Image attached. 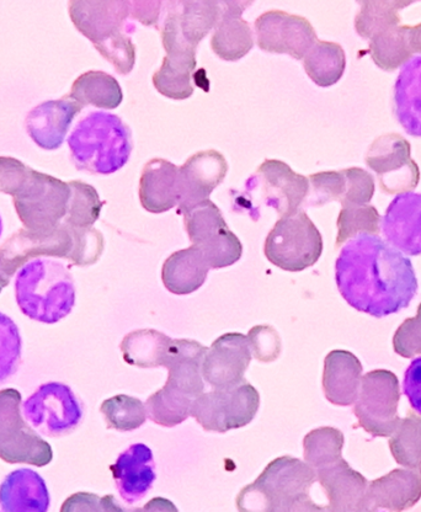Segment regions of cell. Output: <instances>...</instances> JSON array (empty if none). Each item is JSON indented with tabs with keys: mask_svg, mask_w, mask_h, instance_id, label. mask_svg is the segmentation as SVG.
<instances>
[{
	"mask_svg": "<svg viewBox=\"0 0 421 512\" xmlns=\"http://www.w3.org/2000/svg\"><path fill=\"white\" fill-rule=\"evenodd\" d=\"M337 285L351 307L375 318L401 312L418 292L410 261L380 245L346 248L337 261Z\"/></svg>",
	"mask_w": 421,
	"mask_h": 512,
	"instance_id": "6da1fadb",
	"label": "cell"
},
{
	"mask_svg": "<svg viewBox=\"0 0 421 512\" xmlns=\"http://www.w3.org/2000/svg\"><path fill=\"white\" fill-rule=\"evenodd\" d=\"M103 252V234L93 227L77 228L62 222L44 232L24 228L0 248V275L10 282L21 266L42 256H55L67 259L73 265L89 266L97 263Z\"/></svg>",
	"mask_w": 421,
	"mask_h": 512,
	"instance_id": "7a4b0ae2",
	"label": "cell"
},
{
	"mask_svg": "<svg viewBox=\"0 0 421 512\" xmlns=\"http://www.w3.org/2000/svg\"><path fill=\"white\" fill-rule=\"evenodd\" d=\"M15 300L24 316L42 324H56L76 306L71 271L53 258H36L17 271Z\"/></svg>",
	"mask_w": 421,
	"mask_h": 512,
	"instance_id": "3957f363",
	"label": "cell"
},
{
	"mask_svg": "<svg viewBox=\"0 0 421 512\" xmlns=\"http://www.w3.org/2000/svg\"><path fill=\"white\" fill-rule=\"evenodd\" d=\"M68 146L77 169L111 174L124 167L130 157V131L119 117L93 112L74 128Z\"/></svg>",
	"mask_w": 421,
	"mask_h": 512,
	"instance_id": "277c9868",
	"label": "cell"
},
{
	"mask_svg": "<svg viewBox=\"0 0 421 512\" xmlns=\"http://www.w3.org/2000/svg\"><path fill=\"white\" fill-rule=\"evenodd\" d=\"M317 482L316 471L305 461L284 456L265 467L254 483L237 496L239 512H276L295 496L307 493Z\"/></svg>",
	"mask_w": 421,
	"mask_h": 512,
	"instance_id": "5b68a950",
	"label": "cell"
},
{
	"mask_svg": "<svg viewBox=\"0 0 421 512\" xmlns=\"http://www.w3.org/2000/svg\"><path fill=\"white\" fill-rule=\"evenodd\" d=\"M264 253L277 268L300 272L311 268L321 258L322 234L307 213L298 210L276 222L265 240Z\"/></svg>",
	"mask_w": 421,
	"mask_h": 512,
	"instance_id": "8992f818",
	"label": "cell"
},
{
	"mask_svg": "<svg viewBox=\"0 0 421 512\" xmlns=\"http://www.w3.org/2000/svg\"><path fill=\"white\" fill-rule=\"evenodd\" d=\"M71 188L51 175L30 173L13 196L15 210L25 229L33 232L50 231L67 216Z\"/></svg>",
	"mask_w": 421,
	"mask_h": 512,
	"instance_id": "52a82bcc",
	"label": "cell"
},
{
	"mask_svg": "<svg viewBox=\"0 0 421 512\" xmlns=\"http://www.w3.org/2000/svg\"><path fill=\"white\" fill-rule=\"evenodd\" d=\"M20 404L17 389L0 391V460L45 467L52 462V447L26 423Z\"/></svg>",
	"mask_w": 421,
	"mask_h": 512,
	"instance_id": "ba28073f",
	"label": "cell"
},
{
	"mask_svg": "<svg viewBox=\"0 0 421 512\" xmlns=\"http://www.w3.org/2000/svg\"><path fill=\"white\" fill-rule=\"evenodd\" d=\"M23 416L37 434L55 439L78 428L83 419V407L67 384L47 382L25 400Z\"/></svg>",
	"mask_w": 421,
	"mask_h": 512,
	"instance_id": "9c48e42d",
	"label": "cell"
},
{
	"mask_svg": "<svg viewBox=\"0 0 421 512\" xmlns=\"http://www.w3.org/2000/svg\"><path fill=\"white\" fill-rule=\"evenodd\" d=\"M260 396L248 382L229 389H213L194 399L190 415L206 431L225 434L249 425L258 414Z\"/></svg>",
	"mask_w": 421,
	"mask_h": 512,
	"instance_id": "30bf717a",
	"label": "cell"
},
{
	"mask_svg": "<svg viewBox=\"0 0 421 512\" xmlns=\"http://www.w3.org/2000/svg\"><path fill=\"white\" fill-rule=\"evenodd\" d=\"M401 388L398 377L388 370L362 376L354 414L362 429L373 437H391L401 423L398 415Z\"/></svg>",
	"mask_w": 421,
	"mask_h": 512,
	"instance_id": "8fae6325",
	"label": "cell"
},
{
	"mask_svg": "<svg viewBox=\"0 0 421 512\" xmlns=\"http://www.w3.org/2000/svg\"><path fill=\"white\" fill-rule=\"evenodd\" d=\"M255 37L260 50L285 53L295 60H303L318 41L307 19L280 10H270L255 20Z\"/></svg>",
	"mask_w": 421,
	"mask_h": 512,
	"instance_id": "7c38bea8",
	"label": "cell"
},
{
	"mask_svg": "<svg viewBox=\"0 0 421 512\" xmlns=\"http://www.w3.org/2000/svg\"><path fill=\"white\" fill-rule=\"evenodd\" d=\"M366 163L380 176L387 194L413 190L419 183L418 165L412 159L408 141L396 133L377 138L366 154Z\"/></svg>",
	"mask_w": 421,
	"mask_h": 512,
	"instance_id": "4fadbf2b",
	"label": "cell"
},
{
	"mask_svg": "<svg viewBox=\"0 0 421 512\" xmlns=\"http://www.w3.org/2000/svg\"><path fill=\"white\" fill-rule=\"evenodd\" d=\"M252 361L247 336L228 333L220 336L207 350L202 362V377L215 389H229L245 382Z\"/></svg>",
	"mask_w": 421,
	"mask_h": 512,
	"instance_id": "5bb4252c",
	"label": "cell"
},
{
	"mask_svg": "<svg viewBox=\"0 0 421 512\" xmlns=\"http://www.w3.org/2000/svg\"><path fill=\"white\" fill-rule=\"evenodd\" d=\"M228 163L220 152H199L186 160L179 168V215H185L191 208L210 200L213 190L225 180Z\"/></svg>",
	"mask_w": 421,
	"mask_h": 512,
	"instance_id": "9a60e30c",
	"label": "cell"
},
{
	"mask_svg": "<svg viewBox=\"0 0 421 512\" xmlns=\"http://www.w3.org/2000/svg\"><path fill=\"white\" fill-rule=\"evenodd\" d=\"M253 178L261 186L265 204L274 207L281 216L297 212L307 199L308 178L293 172L280 160H265Z\"/></svg>",
	"mask_w": 421,
	"mask_h": 512,
	"instance_id": "2e32d148",
	"label": "cell"
},
{
	"mask_svg": "<svg viewBox=\"0 0 421 512\" xmlns=\"http://www.w3.org/2000/svg\"><path fill=\"white\" fill-rule=\"evenodd\" d=\"M421 499V468L393 469L367 485L364 512H404Z\"/></svg>",
	"mask_w": 421,
	"mask_h": 512,
	"instance_id": "e0dca14e",
	"label": "cell"
},
{
	"mask_svg": "<svg viewBox=\"0 0 421 512\" xmlns=\"http://www.w3.org/2000/svg\"><path fill=\"white\" fill-rule=\"evenodd\" d=\"M72 23L94 46L124 30L130 16V2H69Z\"/></svg>",
	"mask_w": 421,
	"mask_h": 512,
	"instance_id": "ac0fdd59",
	"label": "cell"
},
{
	"mask_svg": "<svg viewBox=\"0 0 421 512\" xmlns=\"http://www.w3.org/2000/svg\"><path fill=\"white\" fill-rule=\"evenodd\" d=\"M81 110L82 106L71 98L46 101L26 116V132L40 148L55 151L65 142L69 127Z\"/></svg>",
	"mask_w": 421,
	"mask_h": 512,
	"instance_id": "d6986e66",
	"label": "cell"
},
{
	"mask_svg": "<svg viewBox=\"0 0 421 512\" xmlns=\"http://www.w3.org/2000/svg\"><path fill=\"white\" fill-rule=\"evenodd\" d=\"M207 350L209 348L195 340H172L162 366L168 370V381L165 384L191 399L201 396L205 389L202 362Z\"/></svg>",
	"mask_w": 421,
	"mask_h": 512,
	"instance_id": "ffe728a7",
	"label": "cell"
},
{
	"mask_svg": "<svg viewBox=\"0 0 421 512\" xmlns=\"http://www.w3.org/2000/svg\"><path fill=\"white\" fill-rule=\"evenodd\" d=\"M328 504L337 512H364L367 480L340 458L316 472Z\"/></svg>",
	"mask_w": 421,
	"mask_h": 512,
	"instance_id": "44dd1931",
	"label": "cell"
},
{
	"mask_svg": "<svg viewBox=\"0 0 421 512\" xmlns=\"http://www.w3.org/2000/svg\"><path fill=\"white\" fill-rule=\"evenodd\" d=\"M253 2H221V18L213 32L211 47L223 61L236 62L247 56L254 46L250 25L242 18Z\"/></svg>",
	"mask_w": 421,
	"mask_h": 512,
	"instance_id": "7402d4cb",
	"label": "cell"
},
{
	"mask_svg": "<svg viewBox=\"0 0 421 512\" xmlns=\"http://www.w3.org/2000/svg\"><path fill=\"white\" fill-rule=\"evenodd\" d=\"M110 469L122 499L129 504L146 496L157 478L152 450L143 444L127 448Z\"/></svg>",
	"mask_w": 421,
	"mask_h": 512,
	"instance_id": "603a6c76",
	"label": "cell"
},
{
	"mask_svg": "<svg viewBox=\"0 0 421 512\" xmlns=\"http://www.w3.org/2000/svg\"><path fill=\"white\" fill-rule=\"evenodd\" d=\"M50 505L49 488L34 469H15L0 484V508L3 512H47Z\"/></svg>",
	"mask_w": 421,
	"mask_h": 512,
	"instance_id": "cb8c5ba5",
	"label": "cell"
},
{
	"mask_svg": "<svg viewBox=\"0 0 421 512\" xmlns=\"http://www.w3.org/2000/svg\"><path fill=\"white\" fill-rule=\"evenodd\" d=\"M362 365L353 352L330 351L324 360L323 391L325 398L339 407H350L359 396Z\"/></svg>",
	"mask_w": 421,
	"mask_h": 512,
	"instance_id": "d4e9b609",
	"label": "cell"
},
{
	"mask_svg": "<svg viewBox=\"0 0 421 512\" xmlns=\"http://www.w3.org/2000/svg\"><path fill=\"white\" fill-rule=\"evenodd\" d=\"M143 208L152 213L172 210L179 204V168L161 158L149 160L140 181Z\"/></svg>",
	"mask_w": 421,
	"mask_h": 512,
	"instance_id": "484cf974",
	"label": "cell"
},
{
	"mask_svg": "<svg viewBox=\"0 0 421 512\" xmlns=\"http://www.w3.org/2000/svg\"><path fill=\"white\" fill-rule=\"evenodd\" d=\"M210 266L199 248L190 247L169 256L163 265L162 280L174 295L196 292L205 284Z\"/></svg>",
	"mask_w": 421,
	"mask_h": 512,
	"instance_id": "4316f807",
	"label": "cell"
},
{
	"mask_svg": "<svg viewBox=\"0 0 421 512\" xmlns=\"http://www.w3.org/2000/svg\"><path fill=\"white\" fill-rule=\"evenodd\" d=\"M68 98L79 105H92L95 108L113 110L119 108L124 93L119 82L108 73L90 71L82 74L72 85Z\"/></svg>",
	"mask_w": 421,
	"mask_h": 512,
	"instance_id": "83f0119b",
	"label": "cell"
},
{
	"mask_svg": "<svg viewBox=\"0 0 421 512\" xmlns=\"http://www.w3.org/2000/svg\"><path fill=\"white\" fill-rule=\"evenodd\" d=\"M196 55H167L153 76L154 87L173 100H185L194 94L193 73Z\"/></svg>",
	"mask_w": 421,
	"mask_h": 512,
	"instance_id": "f1b7e54d",
	"label": "cell"
},
{
	"mask_svg": "<svg viewBox=\"0 0 421 512\" xmlns=\"http://www.w3.org/2000/svg\"><path fill=\"white\" fill-rule=\"evenodd\" d=\"M173 339L153 329L135 330L127 334L120 345L127 364L142 368L163 366Z\"/></svg>",
	"mask_w": 421,
	"mask_h": 512,
	"instance_id": "f546056e",
	"label": "cell"
},
{
	"mask_svg": "<svg viewBox=\"0 0 421 512\" xmlns=\"http://www.w3.org/2000/svg\"><path fill=\"white\" fill-rule=\"evenodd\" d=\"M303 66L308 77L318 87H332L345 72L346 57L343 47L334 42L318 40L303 58Z\"/></svg>",
	"mask_w": 421,
	"mask_h": 512,
	"instance_id": "4dcf8cb0",
	"label": "cell"
},
{
	"mask_svg": "<svg viewBox=\"0 0 421 512\" xmlns=\"http://www.w3.org/2000/svg\"><path fill=\"white\" fill-rule=\"evenodd\" d=\"M181 36L197 48L221 18V2H177Z\"/></svg>",
	"mask_w": 421,
	"mask_h": 512,
	"instance_id": "1f68e13d",
	"label": "cell"
},
{
	"mask_svg": "<svg viewBox=\"0 0 421 512\" xmlns=\"http://www.w3.org/2000/svg\"><path fill=\"white\" fill-rule=\"evenodd\" d=\"M409 26L381 32L370 40V53L373 62L385 71H394L414 55L409 41Z\"/></svg>",
	"mask_w": 421,
	"mask_h": 512,
	"instance_id": "d6a6232c",
	"label": "cell"
},
{
	"mask_svg": "<svg viewBox=\"0 0 421 512\" xmlns=\"http://www.w3.org/2000/svg\"><path fill=\"white\" fill-rule=\"evenodd\" d=\"M193 402L194 399L165 384L147 399L145 405L147 416L153 423L174 428L189 418Z\"/></svg>",
	"mask_w": 421,
	"mask_h": 512,
	"instance_id": "836d02e7",
	"label": "cell"
},
{
	"mask_svg": "<svg viewBox=\"0 0 421 512\" xmlns=\"http://www.w3.org/2000/svg\"><path fill=\"white\" fill-rule=\"evenodd\" d=\"M344 444V434L338 429L324 426V428L312 430L303 440L305 462L316 472L328 467L329 464L343 458Z\"/></svg>",
	"mask_w": 421,
	"mask_h": 512,
	"instance_id": "e575fe53",
	"label": "cell"
},
{
	"mask_svg": "<svg viewBox=\"0 0 421 512\" xmlns=\"http://www.w3.org/2000/svg\"><path fill=\"white\" fill-rule=\"evenodd\" d=\"M391 453L405 468H421V416L409 414L389 439Z\"/></svg>",
	"mask_w": 421,
	"mask_h": 512,
	"instance_id": "d590c367",
	"label": "cell"
},
{
	"mask_svg": "<svg viewBox=\"0 0 421 512\" xmlns=\"http://www.w3.org/2000/svg\"><path fill=\"white\" fill-rule=\"evenodd\" d=\"M410 3L403 2H364L356 15L355 28L357 34L371 40L383 31L399 26L398 12L408 7Z\"/></svg>",
	"mask_w": 421,
	"mask_h": 512,
	"instance_id": "8d00e7d4",
	"label": "cell"
},
{
	"mask_svg": "<svg viewBox=\"0 0 421 512\" xmlns=\"http://www.w3.org/2000/svg\"><path fill=\"white\" fill-rule=\"evenodd\" d=\"M100 412L105 416L109 429L122 432L140 429L147 420L146 405L126 394L106 399L101 404Z\"/></svg>",
	"mask_w": 421,
	"mask_h": 512,
	"instance_id": "74e56055",
	"label": "cell"
},
{
	"mask_svg": "<svg viewBox=\"0 0 421 512\" xmlns=\"http://www.w3.org/2000/svg\"><path fill=\"white\" fill-rule=\"evenodd\" d=\"M186 232L194 247H200L207 240L228 229L220 208L211 200L201 202L184 215Z\"/></svg>",
	"mask_w": 421,
	"mask_h": 512,
	"instance_id": "f35d334b",
	"label": "cell"
},
{
	"mask_svg": "<svg viewBox=\"0 0 421 512\" xmlns=\"http://www.w3.org/2000/svg\"><path fill=\"white\" fill-rule=\"evenodd\" d=\"M71 199H69L67 216L63 222L77 228L92 227L98 221L103 202L98 191L92 185L82 181H71Z\"/></svg>",
	"mask_w": 421,
	"mask_h": 512,
	"instance_id": "ab89813d",
	"label": "cell"
},
{
	"mask_svg": "<svg viewBox=\"0 0 421 512\" xmlns=\"http://www.w3.org/2000/svg\"><path fill=\"white\" fill-rule=\"evenodd\" d=\"M23 360V339L14 320L0 312V387L17 375Z\"/></svg>",
	"mask_w": 421,
	"mask_h": 512,
	"instance_id": "60d3db41",
	"label": "cell"
},
{
	"mask_svg": "<svg viewBox=\"0 0 421 512\" xmlns=\"http://www.w3.org/2000/svg\"><path fill=\"white\" fill-rule=\"evenodd\" d=\"M360 233H380V215L376 208L370 205L343 206L338 218V247Z\"/></svg>",
	"mask_w": 421,
	"mask_h": 512,
	"instance_id": "b9f144b4",
	"label": "cell"
},
{
	"mask_svg": "<svg viewBox=\"0 0 421 512\" xmlns=\"http://www.w3.org/2000/svg\"><path fill=\"white\" fill-rule=\"evenodd\" d=\"M196 248L204 254L210 269L228 268L241 260L243 254L241 240L229 229Z\"/></svg>",
	"mask_w": 421,
	"mask_h": 512,
	"instance_id": "7bdbcfd3",
	"label": "cell"
},
{
	"mask_svg": "<svg viewBox=\"0 0 421 512\" xmlns=\"http://www.w3.org/2000/svg\"><path fill=\"white\" fill-rule=\"evenodd\" d=\"M308 206H323L328 202H343L346 179L343 170L309 176Z\"/></svg>",
	"mask_w": 421,
	"mask_h": 512,
	"instance_id": "ee69618b",
	"label": "cell"
},
{
	"mask_svg": "<svg viewBox=\"0 0 421 512\" xmlns=\"http://www.w3.org/2000/svg\"><path fill=\"white\" fill-rule=\"evenodd\" d=\"M95 48L106 61L113 64L117 73L129 74L135 67V45L132 44L130 37L124 31L117 32Z\"/></svg>",
	"mask_w": 421,
	"mask_h": 512,
	"instance_id": "f6af8a7d",
	"label": "cell"
},
{
	"mask_svg": "<svg viewBox=\"0 0 421 512\" xmlns=\"http://www.w3.org/2000/svg\"><path fill=\"white\" fill-rule=\"evenodd\" d=\"M346 179V192L341 206H364L369 204L375 194V181L372 175L361 168L343 170Z\"/></svg>",
	"mask_w": 421,
	"mask_h": 512,
	"instance_id": "bcb514c9",
	"label": "cell"
},
{
	"mask_svg": "<svg viewBox=\"0 0 421 512\" xmlns=\"http://www.w3.org/2000/svg\"><path fill=\"white\" fill-rule=\"evenodd\" d=\"M393 349L404 359L421 355V302L417 316L405 320L394 334Z\"/></svg>",
	"mask_w": 421,
	"mask_h": 512,
	"instance_id": "7dc6e473",
	"label": "cell"
},
{
	"mask_svg": "<svg viewBox=\"0 0 421 512\" xmlns=\"http://www.w3.org/2000/svg\"><path fill=\"white\" fill-rule=\"evenodd\" d=\"M250 351L261 362H273L281 354V339L273 327L258 325L248 336Z\"/></svg>",
	"mask_w": 421,
	"mask_h": 512,
	"instance_id": "c3c4849f",
	"label": "cell"
},
{
	"mask_svg": "<svg viewBox=\"0 0 421 512\" xmlns=\"http://www.w3.org/2000/svg\"><path fill=\"white\" fill-rule=\"evenodd\" d=\"M403 394L408 398L410 407L421 415V357H417L405 371Z\"/></svg>",
	"mask_w": 421,
	"mask_h": 512,
	"instance_id": "681fc988",
	"label": "cell"
},
{
	"mask_svg": "<svg viewBox=\"0 0 421 512\" xmlns=\"http://www.w3.org/2000/svg\"><path fill=\"white\" fill-rule=\"evenodd\" d=\"M163 2H130V15L143 25H156L161 18Z\"/></svg>",
	"mask_w": 421,
	"mask_h": 512,
	"instance_id": "f907efd6",
	"label": "cell"
},
{
	"mask_svg": "<svg viewBox=\"0 0 421 512\" xmlns=\"http://www.w3.org/2000/svg\"><path fill=\"white\" fill-rule=\"evenodd\" d=\"M61 512H101V498L92 493H76L63 503Z\"/></svg>",
	"mask_w": 421,
	"mask_h": 512,
	"instance_id": "816d5d0a",
	"label": "cell"
},
{
	"mask_svg": "<svg viewBox=\"0 0 421 512\" xmlns=\"http://www.w3.org/2000/svg\"><path fill=\"white\" fill-rule=\"evenodd\" d=\"M276 512H337L329 504H317L311 498L309 492L295 496V498L286 501Z\"/></svg>",
	"mask_w": 421,
	"mask_h": 512,
	"instance_id": "f5cc1de1",
	"label": "cell"
},
{
	"mask_svg": "<svg viewBox=\"0 0 421 512\" xmlns=\"http://www.w3.org/2000/svg\"><path fill=\"white\" fill-rule=\"evenodd\" d=\"M130 512H179L172 501L165 498H154L143 508L132 509Z\"/></svg>",
	"mask_w": 421,
	"mask_h": 512,
	"instance_id": "db71d44e",
	"label": "cell"
},
{
	"mask_svg": "<svg viewBox=\"0 0 421 512\" xmlns=\"http://www.w3.org/2000/svg\"><path fill=\"white\" fill-rule=\"evenodd\" d=\"M101 512H130L117 503L114 495H105L101 498Z\"/></svg>",
	"mask_w": 421,
	"mask_h": 512,
	"instance_id": "11a10c76",
	"label": "cell"
},
{
	"mask_svg": "<svg viewBox=\"0 0 421 512\" xmlns=\"http://www.w3.org/2000/svg\"><path fill=\"white\" fill-rule=\"evenodd\" d=\"M409 41L413 52L421 53V24L414 26V28H410Z\"/></svg>",
	"mask_w": 421,
	"mask_h": 512,
	"instance_id": "9f6ffc18",
	"label": "cell"
},
{
	"mask_svg": "<svg viewBox=\"0 0 421 512\" xmlns=\"http://www.w3.org/2000/svg\"><path fill=\"white\" fill-rule=\"evenodd\" d=\"M8 284H9V282H8L7 280H4V279H3V276H2V275H0V292H2V291H3V288H4L5 286H7Z\"/></svg>",
	"mask_w": 421,
	"mask_h": 512,
	"instance_id": "6f0895ef",
	"label": "cell"
},
{
	"mask_svg": "<svg viewBox=\"0 0 421 512\" xmlns=\"http://www.w3.org/2000/svg\"><path fill=\"white\" fill-rule=\"evenodd\" d=\"M2 233H3V221H2V217H0V237H2Z\"/></svg>",
	"mask_w": 421,
	"mask_h": 512,
	"instance_id": "680465c9",
	"label": "cell"
}]
</instances>
